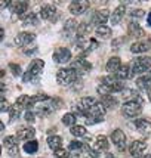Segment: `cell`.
<instances>
[{
    "mask_svg": "<svg viewBox=\"0 0 151 158\" xmlns=\"http://www.w3.org/2000/svg\"><path fill=\"white\" fill-rule=\"evenodd\" d=\"M132 71L133 74H142L145 71H148L151 68V58L150 56H141V58H136L132 62Z\"/></svg>",
    "mask_w": 151,
    "mask_h": 158,
    "instance_id": "cell-4",
    "label": "cell"
},
{
    "mask_svg": "<svg viewBox=\"0 0 151 158\" xmlns=\"http://www.w3.org/2000/svg\"><path fill=\"white\" fill-rule=\"evenodd\" d=\"M36 135V130L33 127H21L16 130V138L19 139V140H31V139L34 138Z\"/></svg>",
    "mask_w": 151,
    "mask_h": 158,
    "instance_id": "cell-15",
    "label": "cell"
},
{
    "mask_svg": "<svg viewBox=\"0 0 151 158\" xmlns=\"http://www.w3.org/2000/svg\"><path fill=\"white\" fill-rule=\"evenodd\" d=\"M11 106H12V105H9V102H7L6 99L2 96V106H0V111H2V112H5V111H9V110H11Z\"/></svg>",
    "mask_w": 151,
    "mask_h": 158,
    "instance_id": "cell-43",
    "label": "cell"
},
{
    "mask_svg": "<svg viewBox=\"0 0 151 158\" xmlns=\"http://www.w3.org/2000/svg\"><path fill=\"white\" fill-rule=\"evenodd\" d=\"M79 73L76 68H62L56 74V81L61 86H71L73 83L77 81Z\"/></svg>",
    "mask_w": 151,
    "mask_h": 158,
    "instance_id": "cell-1",
    "label": "cell"
},
{
    "mask_svg": "<svg viewBox=\"0 0 151 158\" xmlns=\"http://www.w3.org/2000/svg\"><path fill=\"white\" fill-rule=\"evenodd\" d=\"M56 7L54 3H45L40 7V16L45 21H55L56 19Z\"/></svg>",
    "mask_w": 151,
    "mask_h": 158,
    "instance_id": "cell-8",
    "label": "cell"
},
{
    "mask_svg": "<svg viewBox=\"0 0 151 158\" xmlns=\"http://www.w3.org/2000/svg\"><path fill=\"white\" fill-rule=\"evenodd\" d=\"M40 158H45V157H40Z\"/></svg>",
    "mask_w": 151,
    "mask_h": 158,
    "instance_id": "cell-51",
    "label": "cell"
},
{
    "mask_svg": "<svg viewBox=\"0 0 151 158\" xmlns=\"http://www.w3.org/2000/svg\"><path fill=\"white\" fill-rule=\"evenodd\" d=\"M9 68H11V71H12V74H14L15 77L24 76V74H22V69H21L19 65H16V64H9Z\"/></svg>",
    "mask_w": 151,
    "mask_h": 158,
    "instance_id": "cell-40",
    "label": "cell"
},
{
    "mask_svg": "<svg viewBox=\"0 0 151 158\" xmlns=\"http://www.w3.org/2000/svg\"><path fill=\"white\" fill-rule=\"evenodd\" d=\"M150 76H151V73H150Z\"/></svg>",
    "mask_w": 151,
    "mask_h": 158,
    "instance_id": "cell-52",
    "label": "cell"
},
{
    "mask_svg": "<svg viewBox=\"0 0 151 158\" xmlns=\"http://www.w3.org/2000/svg\"><path fill=\"white\" fill-rule=\"evenodd\" d=\"M71 59V50L67 48H59L54 52V61L56 64H67Z\"/></svg>",
    "mask_w": 151,
    "mask_h": 158,
    "instance_id": "cell-12",
    "label": "cell"
},
{
    "mask_svg": "<svg viewBox=\"0 0 151 158\" xmlns=\"http://www.w3.org/2000/svg\"><path fill=\"white\" fill-rule=\"evenodd\" d=\"M39 149V142L37 140H28L24 143V152L27 154H34Z\"/></svg>",
    "mask_w": 151,
    "mask_h": 158,
    "instance_id": "cell-31",
    "label": "cell"
},
{
    "mask_svg": "<svg viewBox=\"0 0 151 158\" xmlns=\"http://www.w3.org/2000/svg\"><path fill=\"white\" fill-rule=\"evenodd\" d=\"M141 111H142V103H139L138 101H133V99H132V101H127V102H124L123 105H122V114L127 118L139 115Z\"/></svg>",
    "mask_w": 151,
    "mask_h": 158,
    "instance_id": "cell-3",
    "label": "cell"
},
{
    "mask_svg": "<svg viewBox=\"0 0 151 158\" xmlns=\"http://www.w3.org/2000/svg\"><path fill=\"white\" fill-rule=\"evenodd\" d=\"M71 131V135L76 136V138H83V136H88V131L84 129V126H74V127H71L70 129Z\"/></svg>",
    "mask_w": 151,
    "mask_h": 158,
    "instance_id": "cell-32",
    "label": "cell"
},
{
    "mask_svg": "<svg viewBox=\"0 0 151 158\" xmlns=\"http://www.w3.org/2000/svg\"><path fill=\"white\" fill-rule=\"evenodd\" d=\"M105 112H107L105 105H104L102 102H96L95 105L89 110V112H88V115H86V117H104V115H105Z\"/></svg>",
    "mask_w": 151,
    "mask_h": 158,
    "instance_id": "cell-16",
    "label": "cell"
},
{
    "mask_svg": "<svg viewBox=\"0 0 151 158\" xmlns=\"http://www.w3.org/2000/svg\"><path fill=\"white\" fill-rule=\"evenodd\" d=\"M151 49V43L150 41H135L131 46V52L132 53H144L147 50Z\"/></svg>",
    "mask_w": 151,
    "mask_h": 158,
    "instance_id": "cell-17",
    "label": "cell"
},
{
    "mask_svg": "<svg viewBox=\"0 0 151 158\" xmlns=\"http://www.w3.org/2000/svg\"><path fill=\"white\" fill-rule=\"evenodd\" d=\"M76 115L74 114H71V112H68V114H65L64 117H62V124H65V126H68L70 129L71 127H74L76 126Z\"/></svg>",
    "mask_w": 151,
    "mask_h": 158,
    "instance_id": "cell-36",
    "label": "cell"
},
{
    "mask_svg": "<svg viewBox=\"0 0 151 158\" xmlns=\"http://www.w3.org/2000/svg\"><path fill=\"white\" fill-rule=\"evenodd\" d=\"M88 154H89L92 158H98V157H99V152L96 151V149H92V148H88Z\"/></svg>",
    "mask_w": 151,
    "mask_h": 158,
    "instance_id": "cell-47",
    "label": "cell"
},
{
    "mask_svg": "<svg viewBox=\"0 0 151 158\" xmlns=\"http://www.w3.org/2000/svg\"><path fill=\"white\" fill-rule=\"evenodd\" d=\"M30 98L31 96H27V95H22V96H19L18 99H16V102L21 108H30L31 106V103H30Z\"/></svg>",
    "mask_w": 151,
    "mask_h": 158,
    "instance_id": "cell-38",
    "label": "cell"
},
{
    "mask_svg": "<svg viewBox=\"0 0 151 158\" xmlns=\"http://www.w3.org/2000/svg\"><path fill=\"white\" fill-rule=\"evenodd\" d=\"M147 22H148V25L151 27V12L148 14V18H147Z\"/></svg>",
    "mask_w": 151,
    "mask_h": 158,
    "instance_id": "cell-48",
    "label": "cell"
},
{
    "mask_svg": "<svg viewBox=\"0 0 151 158\" xmlns=\"http://www.w3.org/2000/svg\"><path fill=\"white\" fill-rule=\"evenodd\" d=\"M90 28H92V25L86 24V22H80V24H79V27H77V30H76V37H77L79 40H80V39L83 40V37L89 33Z\"/></svg>",
    "mask_w": 151,
    "mask_h": 158,
    "instance_id": "cell-24",
    "label": "cell"
},
{
    "mask_svg": "<svg viewBox=\"0 0 151 158\" xmlns=\"http://www.w3.org/2000/svg\"><path fill=\"white\" fill-rule=\"evenodd\" d=\"M127 33H129V35L136 37V39H141V37L145 34L144 28L141 27L138 22H131V24H129V27H127Z\"/></svg>",
    "mask_w": 151,
    "mask_h": 158,
    "instance_id": "cell-20",
    "label": "cell"
},
{
    "mask_svg": "<svg viewBox=\"0 0 151 158\" xmlns=\"http://www.w3.org/2000/svg\"><path fill=\"white\" fill-rule=\"evenodd\" d=\"M46 101H49V96L46 95V93H37V95H34V96L30 98V103H31V106L36 105V103L46 102Z\"/></svg>",
    "mask_w": 151,
    "mask_h": 158,
    "instance_id": "cell-35",
    "label": "cell"
},
{
    "mask_svg": "<svg viewBox=\"0 0 151 158\" xmlns=\"http://www.w3.org/2000/svg\"><path fill=\"white\" fill-rule=\"evenodd\" d=\"M48 145H49V148H52L54 151H56V149H59L61 148V145H62V138L61 136H49L48 138Z\"/></svg>",
    "mask_w": 151,
    "mask_h": 158,
    "instance_id": "cell-29",
    "label": "cell"
},
{
    "mask_svg": "<svg viewBox=\"0 0 151 158\" xmlns=\"http://www.w3.org/2000/svg\"><path fill=\"white\" fill-rule=\"evenodd\" d=\"M111 142L117 146L119 151H124L126 149V136L120 129H117L111 133Z\"/></svg>",
    "mask_w": 151,
    "mask_h": 158,
    "instance_id": "cell-11",
    "label": "cell"
},
{
    "mask_svg": "<svg viewBox=\"0 0 151 158\" xmlns=\"http://www.w3.org/2000/svg\"><path fill=\"white\" fill-rule=\"evenodd\" d=\"M45 67V62L41 61V59H33V61L30 62V65H28L27 71L24 73V76H22V81H33L36 80L37 77L41 74V69Z\"/></svg>",
    "mask_w": 151,
    "mask_h": 158,
    "instance_id": "cell-2",
    "label": "cell"
},
{
    "mask_svg": "<svg viewBox=\"0 0 151 158\" xmlns=\"http://www.w3.org/2000/svg\"><path fill=\"white\" fill-rule=\"evenodd\" d=\"M54 155H55L56 158H68V152L65 151V149H62V148H59V149H56V151H54Z\"/></svg>",
    "mask_w": 151,
    "mask_h": 158,
    "instance_id": "cell-41",
    "label": "cell"
},
{
    "mask_svg": "<svg viewBox=\"0 0 151 158\" xmlns=\"http://www.w3.org/2000/svg\"><path fill=\"white\" fill-rule=\"evenodd\" d=\"M142 158H151V154H147V155H144Z\"/></svg>",
    "mask_w": 151,
    "mask_h": 158,
    "instance_id": "cell-49",
    "label": "cell"
},
{
    "mask_svg": "<svg viewBox=\"0 0 151 158\" xmlns=\"http://www.w3.org/2000/svg\"><path fill=\"white\" fill-rule=\"evenodd\" d=\"M123 43H124V39L122 37V39H116V40H113L111 46H113V48H120V44H123Z\"/></svg>",
    "mask_w": 151,
    "mask_h": 158,
    "instance_id": "cell-46",
    "label": "cell"
},
{
    "mask_svg": "<svg viewBox=\"0 0 151 158\" xmlns=\"http://www.w3.org/2000/svg\"><path fill=\"white\" fill-rule=\"evenodd\" d=\"M79 49H82L83 50V53L86 55V53H89L90 50H93V49L98 48V41L95 40V39H89V40H82V43L77 46Z\"/></svg>",
    "mask_w": 151,
    "mask_h": 158,
    "instance_id": "cell-23",
    "label": "cell"
},
{
    "mask_svg": "<svg viewBox=\"0 0 151 158\" xmlns=\"http://www.w3.org/2000/svg\"><path fill=\"white\" fill-rule=\"evenodd\" d=\"M108 146H110V143H108V139L105 138V136H98L95 140V149L96 151H107L108 149Z\"/></svg>",
    "mask_w": 151,
    "mask_h": 158,
    "instance_id": "cell-26",
    "label": "cell"
},
{
    "mask_svg": "<svg viewBox=\"0 0 151 158\" xmlns=\"http://www.w3.org/2000/svg\"><path fill=\"white\" fill-rule=\"evenodd\" d=\"M101 102L105 105V108H114V106L119 105V101H117L116 98H113L111 95H105V96H102V101H101Z\"/></svg>",
    "mask_w": 151,
    "mask_h": 158,
    "instance_id": "cell-33",
    "label": "cell"
},
{
    "mask_svg": "<svg viewBox=\"0 0 151 158\" xmlns=\"http://www.w3.org/2000/svg\"><path fill=\"white\" fill-rule=\"evenodd\" d=\"M124 14H126V9H124V6L122 5V6H119L117 9H114V12L111 14L110 16V21L113 25H117V24H120L122 22V19H123Z\"/></svg>",
    "mask_w": 151,
    "mask_h": 158,
    "instance_id": "cell-19",
    "label": "cell"
},
{
    "mask_svg": "<svg viewBox=\"0 0 151 158\" xmlns=\"http://www.w3.org/2000/svg\"><path fill=\"white\" fill-rule=\"evenodd\" d=\"M62 106V101L61 99H49L48 103H45V105H40V108L37 110V114H40V115H49V114H52L54 111L59 110Z\"/></svg>",
    "mask_w": 151,
    "mask_h": 158,
    "instance_id": "cell-6",
    "label": "cell"
},
{
    "mask_svg": "<svg viewBox=\"0 0 151 158\" xmlns=\"http://www.w3.org/2000/svg\"><path fill=\"white\" fill-rule=\"evenodd\" d=\"M135 127H136L139 131L148 133V131H151V121H148V120H144V118L136 120V121H135Z\"/></svg>",
    "mask_w": 151,
    "mask_h": 158,
    "instance_id": "cell-28",
    "label": "cell"
},
{
    "mask_svg": "<svg viewBox=\"0 0 151 158\" xmlns=\"http://www.w3.org/2000/svg\"><path fill=\"white\" fill-rule=\"evenodd\" d=\"M136 86L141 90H150L151 89V76H141L136 80Z\"/></svg>",
    "mask_w": 151,
    "mask_h": 158,
    "instance_id": "cell-25",
    "label": "cell"
},
{
    "mask_svg": "<svg viewBox=\"0 0 151 158\" xmlns=\"http://www.w3.org/2000/svg\"><path fill=\"white\" fill-rule=\"evenodd\" d=\"M122 68V61L119 56H111L108 62H107V71L111 73V74H116L119 69Z\"/></svg>",
    "mask_w": 151,
    "mask_h": 158,
    "instance_id": "cell-18",
    "label": "cell"
},
{
    "mask_svg": "<svg viewBox=\"0 0 151 158\" xmlns=\"http://www.w3.org/2000/svg\"><path fill=\"white\" fill-rule=\"evenodd\" d=\"M132 76H133V71H132V67H129V65H122V68L114 74L117 80H127Z\"/></svg>",
    "mask_w": 151,
    "mask_h": 158,
    "instance_id": "cell-22",
    "label": "cell"
},
{
    "mask_svg": "<svg viewBox=\"0 0 151 158\" xmlns=\"http://www.w3.org/2000/svg\"><path fill=\"white\" fill-rule=\"evenodd\" d=\"M9 7L12 9L14 14L22 16V15L25 14V10H27V7H28V2H11Z\"/></svg>",
    "mask_w": 151,
    "mask_h": 158,
    "instance_id": "cell-21",
    "label": "cell"
},
{
    "mask_svg": "<svg viewBox=\"0 0 151 158\" xmlns=\"http://www.w3.org/2000/svg\"><path fill=\"white\" fill-rule=\"evenodd\" d=\"M96 103V101L93 99V98L90 96H86V98H82L79 102H77V105H74V111L79 114V115H88V112H89V110Z\"/></svg>",
    "mask_w": 151,
    "mask_h": 158,
    "instance_id": "cell-5",
    "label": "cell"
},
{
    "mask_svg": "<svg viewBox=\"0 0 151 158\" xmlns=\"http://www.w3.org/2000/svg\"><path fill=\"white\" fill-rule=\"evenodd\" d=\"M37 21L39 19H37V15L36 14H28L22 18V24H24V25H36Z\"/></svg>",
    "mask_w": 151,
    "mask_h": 158,
    "instance_id": "cell-37",
    "label": "cell"
},
{
    "mask_svg": "<svg viewBox=\"0 0 151 158\" xmlns=\"http://www.w3.org/2000/svg\"><path fill=\"white\" fill-rule=\"evenodd\" d=\"M18 140L19 139L16 136H6L3 139V146L9 151V154L12 157H18V154H19V143H18Z\"/></svg>",
    "mask_w": 151,
    "mask_h": 158,
    "instance_id": "cell-7",
    "label": "cell"
},
{
    "mask_svg": "<svg viewBox=\"0 0 151 158\" xmlns=\"http://www.w3.org/2000/svg\"><path fill=\"white\" fill-rule=\"evenodd\" d=\"M96 35L99 37V39H108L111 35V28L107 27V25H102V27H98L96 28Z\"/></svg>",
    "mask_w": 151,
    "mask_h": 158,
    "instance_id": "cell-34",
    "label": "cell"
},
{
    "mask_svg": "<svg viewBox=\"0 0 151 158\" xmlns=\"http://www.w3.org/2000/svg\"><path fill=\"white\" fill-rule=\"evenodd\" d=\"M36 39V35L33 34V33H28V31H22V33H19V34H16V37H15V44L16 46H27V44H30V43H33Z\"/></svg>",
    "mask_w": 151,
    "mask_h": 158,
    "instance_id": "cell-14",
    "label": "cell"
},
{
    "mask_svg": "<svg viewBox=\"0 0 151 158\" xmlns=\"http://www.w3.org/2000/svg\"><path fill=\"white\" fill-rule=\"evenodd\" d=\"M148 99H150V101H151V89L148 90Z\"/></svg>",
    "mask_w": 151,
    "mask_h": 158,
    "instance_id": "cell-50",
    "label": "cell"
},
{
    "mask_svg": "<svg viewBox=\"0 0 151 158\" xmlns=\"http://www.w3.org/2000/svg\"><path fill=\"white\" fill-rule=\"evenodd\" d=\"M104 121V117H86V123L88 124H98Z\"/></svg>",
    "mask_w": 151,
    "mask_h": 158,
    "instance_id": "cell-42",
    "label": "cell"
},
{
    "mask_svg": "<svg viewBox=\"0 0 151 158\" xmlns=\"http://www.w3.org/2000/svg\"><path fill=\"white\" fill-rule=\"evenodd\" d=\"M25 120H27L28 123H33L34 121V112L33 111H27L25 112Z\"/></svg>",
    "mask_w": 151,
    "mask_h": 158,
    "instance_id": "cell-45",
    "label": "cell"
},
{
    "mask_svg": "<svg viewBox=\"0 0 151 158\" xmlns=\"http://www.w3.org/2000/svg\"><path fill=\"white\" fill-rule=\"evenodd\" d=\"M68 158H71V157H68Z\"/></svg>",
    "mask_w": 151,
    "mask_h": 158,
    "instance_id": "cell-53",
    "label": "cell"
},
{
    "mask_svg": "<svg viewBox=\"0 0 151 158\" xmlns=\"http://www.w3.org/2000/svg\"><path fill=\"white\" fill-rule=\"evenodd\" d=\"M21 111H22V108H21L18 103H14L12 106H11V110H9V121H15L16 118L21 115Z\"/></svg>",
    "mask_w": 151,
    "mask_h": 158,
    "instance_id": "cell-30",
    "label": "cell"
},
{
    "mask_svg": "<svg viewBox=\"0 0 151 158\" xmlns=\"http://www.w3.org/2000/svg\"><path fill=\"white\" fill-rule=\"evenodd\" d=\"M88 148L89 146H86L83 142H79V140H73L68 145V149L71 152H74V154H79V152H82V151H88Z\"/></svg>",
    "mask_w": 151,
    "mask_h": 158,
    "instance_id": "cell-27",
    "label": "cell"
},
{
    "mask_svg": "<svg viewBox=\"0 0 151 158\" xmlns=\"http://www.w3.org/2000/svg\"><path fill=\"white\" fill-rule=\"evenodd\" d=\"M77 27H79V24H77V21L76 19H67V22H65V25H64V31L67 33V31H71V30H77Z\"/></svg>",
    "mask_w": 151,
    "mask_h": 158,
    "instance_id": "cell-39",
    "label": "cell"
},
{
    "mask_svg": "<svg viewBox=\"0 0 151 158\" xmlns=\"http://www.w3.org/2000/svg\"><path fill=\"white\" fill-rule=\"evenodd\" d=\"M145 148H147V143L144 140H133L129 145V152H131V155L133 158H141L142 152L145 151Z\"/></svg>",
    "mask_w": 151,
    "mask_h": 158,
    "instance_id": "cell-13",
    "label": "cell"
},
{
    "mask_svg": "<svg viewBox=\"0 0 151 158\" xmlns=\"http://www.w3.org/2000/svg\"><path fill=\"white\" fill-rule=\"evenodd\" d=\"M89 2H86V0H74V2H71L70 3V12L73 15H82L84 14L88 9H89Z\"/></svg>",
    "mask_w": 151,
    "mask_h": 158,
    "instance_id": "cell-10",
    "label": "cell"
},
{
    "mask_svg": "<svg viewBox=\"0 0 151 158\" xmlns=\"http://www.w3.org/2000/svg\"><path fill=\"white\" fill-rule=\"evenodd\" d=\"M110 16L111 15L108 14V10H107V9H98L95 14L92 15V24L96 25V28L102 27V25H105V22L108 21Z\"/></svg>",
    "mask_w": 151,
    "mask_h": 158,
    "instance_id": "cell-9",
    "label": "cell"
},
{
    "mask_svg": "<svg viewBox=\"0 0 151 158\" xmlns=\"http://www.w3.org/2000/svg\"><path fill=\"white\" fill-rule=\"evenodd\" d=\"M131 16H133V18H142L144 16V10L142 9H133L131 12Z\"/></svg>",
    "mask_w": 151,
    "mask_h": 158,
    "instance_id": "cell-44",
    "label": "cell"
}]
</instances>
